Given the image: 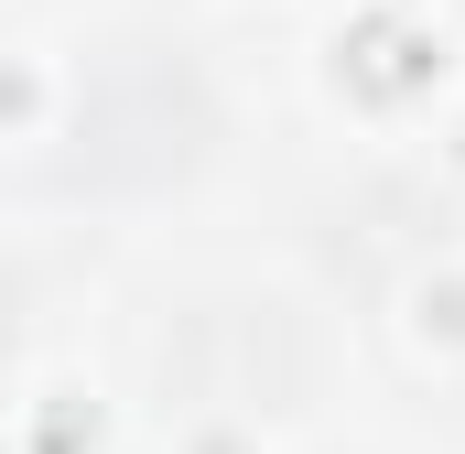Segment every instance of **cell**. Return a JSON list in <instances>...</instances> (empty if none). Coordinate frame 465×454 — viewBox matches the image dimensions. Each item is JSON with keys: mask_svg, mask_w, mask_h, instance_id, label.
<instances>
[{"mask_svg": "<svg viewBox=\"0 0 465 454\" xmlns=\"http://www.w3.org/2000/svg\"><path fill=\"white\" fill-rule=\"evenodd\" d=\"M195 152H206V98H195V76L130 54V65H109V76L87 87V173L141 184V173H184Z\"/></svg>", "mask_w": 465, "mask_h": 454, "instance_id": "cell-1", "label": "cell"}]
</instances>
